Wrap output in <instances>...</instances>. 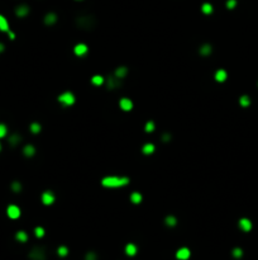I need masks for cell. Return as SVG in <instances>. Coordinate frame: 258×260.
<instances>
[{"mask_svg": "<svg viewBox=\"0 0 258 260\" xmlns=\"http://www.w3.org/2000/svg\"><path fill=\"white\" fill-rule=\"evenodd\" d=\"M129 184L128 177H118V175H110L101 179V185L105 188H119Z\"/></svg>", "mask_w": 258, "mask_h": 260, "instance_id": "cell-1", "label": "cell"}, {"mask_svg": "<svg viewBox=\"0 0 258 260\" xmlns=\"http://www.w3.org/2000/svg\"><path fill=\"white\" fill-rule=\"evenodd\" d=\"M76 22H77V26L82 29H91L94 26H95V20H94L92 16H89V15L80 16Z\"/></svg>", "mask_w": 258, "mask_h": 260, "instance_id": "cell-2", "label": "cell"}, {"mask_svg": "<svg viewBox=\"0 0 258 260\" xmlns=\"http://www.w3.org/2000/svg\"><path fill=\"white\" fill-rule=\"evenodd\" d=\"M58 102L61 103L63 107H70L75 103V95L71 91H65L58 97Z\"/></svg>", "mask_w": 258, "mask_h": 260, "instance_id": "cell-3", "label": "cell"}, {"mask_svg": "<svg viewBox=\"0 0 258 260\" xmlns=\"http://www.w3.org/2000/svg\"><path fill=\"white\" fill-rule=\"evenodd\" d=\"M28 256L30 260H46V251L43 247H33Z\"/></svg>", "mask_w": 258, "mask_h": 260, "instance_id": "cell-4", "label": "cell"}, {"mask_svg": "<svg viewBox=\"0 0 258 260\" xmlns=\"http://www.w3.org/2000/svg\"><path fill=\"white\" fill-rule=\"evenodd\" d=\"M6 213H8V216H9V218L16 220V218H19V217H20V208L18 206H15V204H10L6 209Z\"/></svg>", "mask_w": 258, "mask_h": 260, "instance_id": "cell-5", "label": "cell"}, {"mask_svg": "<svg viewBox=\"0 0 258 260\" xmlns=\"http://www.w3.org/2000/svg\"><path fill=\"white\" fill-rule=\"evenodd\" d=\"M55 200H56V197H55V194H53V192L46 190V192L42 194V202H43V204L49 206V204H52Z\"/></svg>", "mask_w": 258, "mask_h": 260, "instance_id": "cell-6", "label": "cell"}, {"mask_svg": "<svg viewBox=\"0 0 258 260\" xmlns=\"http://www.w3.org/2000/svg\"><path fill=\"white\" fill-rule=\"evenodd\" d=\"M190 256H191V251L187 247H181L176 251V258L178 260H187L190 259Z\"/></svg>", "mask_w": 258, "mask_h": 260, "instance_id": "cell-7", "label": "cell"}, {"mask_svg": "<svg viewBox=\"0 0 258 260\" xmlns=\"http://www.w3.org/2000/svg\"><path fill=\"white\" fill-rule=\"evenodd\" d=\"M120 80H122V79H118L114 74L110 75V76L108 78V89L109 90H114V89L119 88L120 86Z\"/></svg>", "mask_w": 258, "mask_h": 260, "instance_id": "cell-8", "label": "cell"}, {"mask_svg": "<svg viewBox=\"0 0 258 260\" xmlns=\"http://www.w3.org/2000/svg\"><path fill=\"white\" fill-rule=\"evenodd\" d=\"M88 51H89V47L86 46L85 43H79V45H76V46H75V48H73L75 55H76V56H79V57L85 56L86 53H88Z\"/></svg>", "mask_w": 258, "mask_h": 260, "instance_id": "cell-9", "label": "cell"}, {"mask_svg": "<svg viewBox=\"0 0 258 260\" xmlns=\"http://www.w3.org/2000/svg\"><path fill=\"white\" fill-rule=\"evenodd\" d=\"M119 105L125 112L133 109V102L129 98H122V99H120V102H119Z\"/></svg>", "mask_w": 258, "mask_h": 260, "instance_id": "cell-10", "label": "cell"}, {"mask_svg": "<svg viewBox=\"0 0 258 260\" xmlns=\"http://www.w3.org/2000/svg\"><path fill=\"white\" fill-rule=\"evenodd\" d=\"M28 13H29V8L27 5H20L16 8V10H15V14L20 16V18H24L25 15H28Z\"/></svg>", "mask_w": 258, "mask_h": 260, "instance_id": "cell-11", "label": "cell"}, {"mask_svg": "<svg viewBox=\"0 0 258 260\" xmlns=\"http://www.w3.org/2000/svg\"><path fill=\"white\" fill-rule=\"evenodd\" d=\"M127 74H128V69L125 68V66H120V68H118L114 72V75L118 78V79H124L127 76Z\"/></svg>", "mask_w": 258, "mask_h": 260, "instance_id": "cell-12", "label": "cell"}, {"mask_svg": "<svg viewBox=\"0 0 258 260\" xmlns=\"http://www.w3.org/2000/svg\"><path fill=\"white\" fill-rule=\"evenodd\" d=\"M227 76H228V74L225 70H218L217 72H215V80L219 81V82H223V81H225L227 80Z\"/></svg>", "mask_w": 258, "mask_h": 260, "instance_id": "cell-13", "label": "cell"}, {"mask_svg": "<svg viewBox=\"0 0 258 260\" xmlns=\"http://www.w3.org/2000/svg\"><path fill=\"white\" fill-rule=\"evenodd\" d=\"M57 22V15L55 13H48L46 16H45V23L47 26H52Z\"/></svg>", "mask_w": 258, "mask_h": 260, "instance_id": "cell-14", "label": "cell"}, {"mask_svg": "<svg viewBox=\"0 0 258 260\" xmlns=\"http://www.w3.org/2000/svg\"><path fill=\"white\" fill-rule=\"evenodd\" d=\"M137 251H138V249H137V246L134 244H128L125 246V254L128 256H134L137 254Z\"/></svg>", "mask_w": 258, "mask_h": 260, "instance_id": "cell-15", "label": "cell"}, {"mask_svg": "<svg viewBox=\"0 0 258 260\" xmlns=\"http://www.w3.org/2000/svg\"><path fill=\"white\" fill-rule=\"evenodd\" d=\"M239 226H240V229H242L243 231H249L252 229V223H251V221L249 220H247V218H242L239 221Z\"/></svg>", "mask_w": 258, "mask_h": 260, "instance_id": "cell-16", "label": "cell"}, {"mask_svg": "<svg viewBox=\"0 0 258 260\" xmlns=\"http://www.w3.org/2000/svg\"><path fill=\"white\" fill-rule=\"evenodd\" d=\"M0 31H2V32H8V31H9V23H8L5 16L2 15V14H0Z\"/></svg>", "mask_w": 258, "mask_h": 260, "instance_id": "cell-17", "label": "cell"}, {"mask_svg": "<svg viewBox=\"0 0 258 260\" xmlns=\"http://www.w3.org/2000/svg\"><path fill=\"white\" fill-rule=\"evenodd\" d=\"M142 199H143V197H142L141 193H138V192H133L132 194H131V202L134 203V204H139L142 202Z\"/></svg>", "mask_w": 258, "mask_h": 260, "instance_id": "cell-18", "label": "cell"}, {"mask_svg": "<svg viewBox=\"0 0 258 260\" xmlns=\"http://www.w3.org/2000/svg\"><path fill=\"white\" fill-rule=\"evenodd\" d=\"M23 154L27 156V157H32L34 154H36V148H34L33 145H27L23 148Z\"/></svg>", "mask_w": 258, "mask_h": 260, "instance_id": "cell-19", "label": "cell"}, {"mask_svg": "<svg viewBox=\"0 0 258 260\" xmlns=\"http://www.w3.org/2000/svg\"><path fill=\"white\" fill-rule=\"evenodd\" d=\"M154 150H156V147H154L153 144H145L143 147H142V152L144 155H151L154 152Z\"/></svg>", "mask_w": 258, "mask_h": 260, "instance_id": "cell-20", "label": "cell"}, {"mask_svg": "<svg viewBox=\"0 0 258 260\" xmlns=\"http://www.w3.org/2000/svg\"><path fill=\"white\" fill-rule=\"evenodd\" d=\"M211 51H213V48H211V46L209 43H205V45H202L200 47V55L201 56H209L211 53Z\"/></svg>", "mask_w": 258, "mask_h": 260, "instance_id": "cell-21", "label": "cell"}, {"mask_svg": "<svg viewBox=\"0 0 258 260\" xmlns=\"http://www.w3.org/2000/svg\"><path fill=\"white\" fill-rule=\"evenodd\" d=\"M15 239L19 242H25V241H28V235L25 231H18L15 233Z\"/></svg>", "mask_w": 258, "mask_h": 260, "instance_id": "cell-22", "label": "cell"}, {"mask_svg": "<svg viewBox=\"0 0 258 260\" xmlns=\"http://www.w3.org/2000/svg\"><path fill=\"white\" fill-rule=\"evenodd\" d=\"M165 223L168 226V227H174V226L177 225V220L175 216H167L165 218Z\"/></svg>", "mask_w": 258, "mask_h": 260, "instance_id": "cell-23", "label": "cell"}, {"mask_svg": "<svg viewBox=\"0 0 258 260\" xmlns=\"http://www.w3.org/2000/svg\"><path fill=\"white\" fill-rule=\"evenodd\" d=\"M91 82L94 84V85L99 86V85H101V84L104 82V78H102L101 75H94V76L91 78Z\"/></svg>", "mask_w": 258, "mask_h": 260, "instance_id": "cell-24", "label": "cell"}, {"mask_svg": "<svg viewBox=\"0 0 258 260\" xmlns=\"http://www.w3.org/2000/svg\"><path fill=\"white\" fill-rule=\"evenodd\" d=\"M20 142V136L18 135V133H14V135H12L10 137H9V144L12 145V146H16Z\"/></svg>", "mask_w": 258, "mask_h": 260, "instance_id": "cell-25", "label": "cell"}, {"mask_svg": "<svg viewBox=\"0 0 258 260\" xmlns=\"http://www.w3.org/2000/svg\"><path fill=\"white\" fill-rule=\"evenodd\" d=\"M201 10L204 14H211L213 13V5L210 3H204L201 6Z\"/></svg>", "mask_w": 258, "mask_h": 260, "instance_id": "cell-26", "label": "cell"}, {"mask_svg": "<svg viewBox=\"0 0 258 260\" xmlns=\"http://www.w3.org/2000/svg\"><path fill=\"white\" fill-rule=\"evenodd\" d=\"M57 254L59 255V256H62V258H65L67 254H68V247L67 246H59L58 249H57Z\"/></svg>", "mask_w": 258, "mask_h": 260, "instance_id": "cell-27", "label": "cell"}, {"mask_svg": "<svg viewBox=\"0 0 258 260\" xmlns=\"http://www.w3.org/2000/svg\"><path fill=\"white\" fill-rule=\"evenodd\" d=\"M154 128H156V124H154L153 121H148L147 123H145V127H144L145 132H153Z\"/></svg>", "mask_w": 258, "mask_h": 260, "instance_id": "cell-28", "label": "cell"}, {"mask_svg": "<svg viewBox=\"0 0 258 260\" xmlns=\"http://www.w3.org/2000/svg\"><path fill=\"white\" fill-rule=\"evenodd\" d=\"M30 132L32 133H39L41 132V124L37 122H33L30 124Z\"/></svg>", "mask_w": 258, "mask_h": 260, "instance_id": "cell-29", "label": "cell"}, {"mask_svg": "<svg viewBox=\"0 0 258 260\" xmlns=\"http://www.w3.org/2000/svg\"><path fill=\"white\" fill-rule=\"evenodd\" d=\"M12 190L15 193H19L22 190V184L19 181H13L12 183Z\"/></svg>", "mask_w": 258, "mask_h": 260, "instance_id": "cell-30", "label": "cell"}, {"mask_svg": "<svg viewBox=\"0 0 258 260\" xmlns=\"http://www.w3.org/2000/svg\"><path fill=\"white\" fill-rule=\"evenodd\" d=\"M34 233H36L37 237L41 239V237L45 236V229H43V227H36V229H34Z\"/></svg>", "mask_w": 258, "mask_h": 260, "instance_id": "cell-31", "label": "cell"}, {"mask_svg": "<svg viewBox=\"0 0 258 260\" xmlns=\"http://www.w3.org/2000/svg\"><path fill=\"white\" fill-rule=\"evenodd\" d=\"M6 133H8V128H6V126L3 124V123H0V138H3L6 136Z\"/></svg>", "mask_w": 258, "mask_h": 260, "instance_id": "cell-32", "label": "cell"}, {"mask_svg": "<svg viewBox=\"0 0 258 260\" xmlns=\"http://www.w3.org/2000/svg\"><path fill=\"white\" fill-rule=\"evenodd\" d=\"M85 260H98V255L94 251H89L85 256Z\"/></svg>", "mask_w": 258, "mask_h": 260, "instance_id": "cell-33", "label": "cell"}, {"mask_svg": "<svg viewBox=\"0 0 258 260\" xmlns=\"http://www.w3.org/2000/svg\"><path fill=\"white\" fill-rule=\"evenodd\" d=\"M242 254H243V253H242V250H240L239 247H235V249L233 250V256H234V258H240V256H242Z\"/></svg>", "mask_w": 258, "mask_h": 260, "instance_id": "cell-34", "label": "cell"}, {"mask_svg": "<svg viewBox=\"0 0 258 260\" xmlns=\"http://www.w3.org/2000/svg\"><path fill=\"white\" fill-rule=\"evenodd\" d=\"M235 5H237V2H235V0H228V2H227V6L229 8V9H233Z\"/></svg>", "mask_w": 258, "mask_h": 260, "instance_id": "cell-35", "label": "cell"}, {"mask_svg": "<svg viewBox=\"0 0 258 260\" xmlns=\"http://www.w3.org/2000/svg\"><path fill=\"white\" fill-rule=\"evenodd\" d=\"M240 104L244 105V107L248 105V104H249V99H248L247 97H242V98H240Z\"/></svg>", "mask_w": 258, "mask_h": 260, "instance_id": "cell-36", "label": "cell"}, {"mask_svg": "<svg viewBox=\"0 0 258 260\" xmlns=\"http://www.w3.org/2000/svg\"><path fill=\"white\" fill-rule=\"evenodd\" d=\"M162 140H163V142H168L171 140V135L170 133H165V135L162 136Z\"/></svg>", "mask_w": 258, "mask_h": 260, "instance_id": "cell-37", "label": "cell"}, {"mask_svg": "<svg viewBox=\"0 0 258 260\" xmlns=\"http://www.w3.org/2000/svg\"><path fill=\"white\" fill-rule=\"evenodd\" d=\"M8 35H9V37H10V39H14L15 38V35L13 32H10V31H8Z\"/></svg>", "mask_w": 258, "mask_h": 260, "instance_id": "cell-38", "label": "cell"}, {"mask_svg": "<svg viewBox=\"0 0 258 260\" xmlns=\"http://www.w3.org/2000/svg\"><path fill=\"white\" fill-rule=\"evenodd\" d=\"M4 48H5V46H4L3 43H0V52H3V51H4Z\"/></svg>", "mask_w": 258, "mask_h": 260, "instance_id": "cell-39", "label": "cell"}, {"mask_svg": "<svg viewBox=\"0 0 258 260\" xmlns=\"http://www.w3.org/2000/svg\"><path fill=\"white\" fill-rule=\"evenodd\" d=\"M0 150H2V144H0Z\"/></svg>", "mask_w": 258, "mask_h": 260, "instance_id": "cell-40", "label": "cell"}]
</instances>
